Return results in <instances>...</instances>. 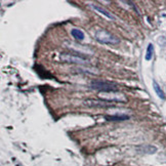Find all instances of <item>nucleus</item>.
Returning a JSON list of instances; mask_svg holds the SVG:
<instances>
[{
    "label": "nucleus",
    "instance_id": "obj_5",
    "mask_svg": "<svg viewBox=\"0 0 166 166\" xmlns=\"http://www.w3.org/2000/svg\"><path fill=\"white\" fill-rule=\"evenodd\" d=\"M85 106L88 107H99V108H106V107H110L111 103L109 102H103V101H96V99H86L84 102Z\"/></svg>",
    "mask_w": 166,
    "mask_h": 166
},
{
    "label": "nucleus",
    "instance_id": "obj_1",
    "mask_svg": "<svg viewBox=\"0 0 166 166\" xmlns=\"http://www.w3.org/2000/svg\"><path fill=\"white\" fill-rule=\"evenodd\" d=\"M90 88L94 90H98L99 92H109V91H117L119 87L116 83L112 81L94 79L90 82Z\"/></svg>",
    "mask_w": 166,
    "mask_h": 166
},
{
    "label": "nucleus",
    "instance_id": "obj_3",
    "mask_svg": "<svg viewBox=\"0 0 166 166\" xmlns=\"http://www.w3.org/2000/svg\"><path fill=\"white\" fill-rule=\"evenodd\" d=\"M60 60L66 64H78V65H86L89 64L90 61L87 56H84L79 53H61Z\"/></svg>",
    "mask_w": 166,
    "mask_h": 166
},
{
    "label": "nucleus",
    "instance_id": "obj_4",
    "mask_svg": "<svg viewBox=\"0 0 166 166\" xmlns=\"http://www.w3.org/2000/svg\"><path fill=\"white\" fill-rule=\"evenodd\" d=\"M99 99H105L106 102H119V103H126L127 99L125 94H123L118 91H109V92H99Z\"/></svg>",
    "mask_w": 166,
    "mask_h": 166
},
{
    "label": "nucleus",
    "instance_id": "obj_8",
    "mask_svg": "<svg viewBox=\"0 0 166 166\" xmlns=\"http://www.w3.org/2000/svg\"><path fill=\"white\" fill-rule=\"evenodd\" d=\"M71 34H72L74 38L76 40H79V41H82L84 39V33L80 29H72L71 30Z\"/></svg>",
    "mask_w": 166,
    "mask_h": 166
},
{
    "label": "nucleus",
    "instance_id": "obj_9",
    "mask_svg": "<svg viewBox=\"0 0 166 166\" xmlns=\"http://www.w3.org/2000/svg\"><path fill=\"white\" fill-rule=\"evenodd\" d=\"M153 87H154V89H155V91H156L157 96H158L161 99H165V93L163 92V90L161 89V87L159 86V84L156 81H153Z\"/></svg>",
    "mask_w": 166,
    "mask_h": 166
},
{
    "label": "nucleus",
    "instance_id": "obj_6",
    "mask_svg": "<svg viewBox=\"0 0 166 166\" xmlns=\"http://www.w3.org/2000/svg\"><path fill=\"white\" fill-rule=\"evenodd\" d=\"M90 6L92 7L94 10H96L98 13H101V15L105 16H107L108 19H110V20H115V16H114L112 15V13H110L108 10L104 9V8L101 7V6H99V5H96V4H91Z\"/></svg>",
    "mask_w": 166,
    "mask_h": 166
},
{
    "label": "nucleus",
    "instance_id": "obj_7",
    "mask_svg": "<svg viewBox=\"0 0 166 166\" xmlns=\"http://www.w3.org/2000/svg\"><path fill=\"white\" fill-rule=\"evenodd\" d=\"M105 118L107 119L108 121H124V120H128V119H129V116H127V115H117V116L106 115Z\"/></svg>",
    "mask_w": 166,
    "mask_h": 166
},
{
    "label": "nucleus",
    "instance_id": "obj_2",
    "mask_svg": "<svg viewBox=\"0 0 166 166\" xmlns=\"http://www.w3.org/2000/svg\"><path fill=\"white\" fill-rule=\"evenodd\" d=\"M94 38L96 41H99L102 44H108V45H115L120 42V39L117 36L113 35L109 31L105 29H99L94 33Z\"/></svg>",
    "mask_w": 166,
    "mask_h": 166
},
{
    "label": "nucleus",
    "instance_id": "obj_10",
    "mask_svg": "<svg viewBox=\"0 0 166 166\" xmlns=\"http://www.w3.org/2000/svg\"><path fill=\"white\" fill-rule=\"evenodd\" d=\"M153 53H154V46L153 44L150 43L147 47V52H146V60L147 61H151L153 58Z\"/></svg>",
    "mask_w": 166,
    "mask_h": 166
}]
</instances>
